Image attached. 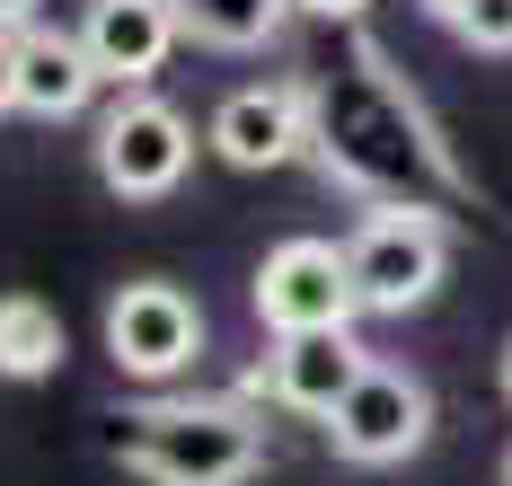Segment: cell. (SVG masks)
Returning <instances> with one entry per match:
<instances>
[{
  "label": "cell",
  "instance_id": "obj_1",
  "mask_svg": "<svg viewBox=\"0 0 512 486\" xmlns=\"http://www.w3.org/2000/svg\"><path fill=\"white\" fill-rule=\"evenodd\" d=\"M124 460L151 486H248L265 460V433L239 407H151L133 416Z\"/></svg>",
  "mask_w": 512,
  "mask_h": 486
},
{
  "label": "cell",
  "instance_id": "obj_2",
  "mask_svg": "<svg viewBox=\"0 0 512 486\" xmlns=\"http://www.w3.org/2000/svg\"><path fill=\"white\" fill-rule=\"evenodd\" d=\"M345 274H354V301H362V310L407 319V310H424V301L442 292V274H451V239H442V221H433V213H380V221H362V230H354Z\"/></svg>",
  "mask_w": 512,
  "mask_h": 486
},
{
  "label": "cell",
  "instance_id": "obj_3",
  "mask_svg": "<svg viewBox=\"0 0 512 486\" xmlns=\"http://www.w3.org/2000/svg\"><path fill=\"white\" fill-rule=\"evenodd\" d=\"M424 433H433V389L398 363H371V372L327 407V442H336V460H354V469H398L424 451Z\"/></svg>",
  "mask_w": 512,
  "mask_h": 486
},
{
  "label": "cell",
  "instance_id": "obj_4",
  "mask_svg": "<svg viewBox=\"0 0 512 486\" xmlns=\"http://www.w3.org/2000/svg\"><path fill=\"white\" fill-rule=\"evenodd\" d=\"M354 274H345V248L327 239H283L265 266H256V319L274 336L292 327H354Z\"/></svg>",
  "mask_w": 512,
  "mask_h": 486
},
{
  "label": "cell",
  "instance_id": "obj_5",
  "mask_svg": "<svg viewBox=\"0 0 512 486\" xmlns=\"http://www.w3.org/2000/svg\"><path fill=\"white\" fill-rule=\"evenodd\" d=\"M186 160H195V133H186V115L159 107V98H124V107L98 124V177L124 204L168 195V186L186 177Z\"/></svg>",
  "mask_w": 512,
  "mask_h": 486
},
{
  "label": "cell",
  "instance_id": "obj_6",
  "mask_svg": "<svg viewBox=\"0 0 512 486\" xmlns=\"http://www.w3.org/2000/svg\"><path fill=\"white\" fill-rule=\"evenodd\" d=\"M195 345H204V310L177 283H124L106 301V354H115V372L168 380V372L195 363Z\"/></svg>",
  "mask_w": 512,
  "mask_h": 486
},
{
  "label": "cell",
  "instance_id": "obj_7",
  "mask_svg": "<svg viewBox=\"0 0 512 486\" xmlns=\"http://www.w3.org/2000/svg\"><path fill=\"white\" fill-rule=\"evenodd\" d=\"M362 372H371V354L354 345V327H292V336H274V354H265V389H274L283 407H301V416H327Z\"/></svg>",
  "mask_w": 512,
  "mask_h": 486
},
{
  "label": "cell",
  "instance_id": "obj_8",
  "mask_svg": "<svg viewBox=\"0 0 512 486\" xmlns=\"http://www.w3.org/2000/svg\"><path fill=\"white\" fill-rule=\"evenodd\" d=\"M80 45L98 62V80L142 89L159 62H168V45H177V9H168V0H98L89 27H80Z\"/></svg>",
  "mask_w": 512,
  "mask_h": 486
},
{
  "label": "cell",
  "instance_id": "obj_9",
  "mask_svg": "<svg viewBox=\"0 0 512 486\" xmlns=\"http://www.w3.org/2000/svg\"><path fill=\"white\" fill-rule=\"evenodd\" d=\"M212 151L230 168H283L301 151V98L292 89H230L212 107Z\"/></svg>",
  "mask_w": 512,
  "mask_h": 486
},
{
  "label": "cell",
  "instance_id": "obj_10",
  "mask_svg": "<svg viewBox=\"0 0 512 486\" xmlns=\"http://www.w3.org/2000/svg\"><path fill=\"white\" fill-rule=\"evenodd\" d=\"M89 89H98V62L80 36H62V27H27L18 36V107L62 124V115L89 107Z\"/></svg>",
  "mask_w": 512,
  "mask_h": 486
},
{
  "label": "cell",
  "instance_id": "obj_11",
  "mask_svg": "<svg viewBox=\"0 0 512 486\" xmlns=\"http://www.w3.org/2000/svg\"><path fill=\"white\" fill-rule=\"evenodd\" d=\"M177 9V36H195L212 54H248V45H274L292 0H168Z\"/></svg>",
  "mask_w": 512,
  "mask_h": 486
},
{
  "label": "cell",
  "instance_id": "obj_12",
  "mask_svg": "<svg viewBox=\"0 0 512 486\" xmlns=\"http://www.w3.org/2000/svg\"><path fill=\"white\" fill-rule=\"evenodd\" d=\"M62 363V319L36 292H0V380H45Z\"/></svg>",
  "mask_w": 512,
  "mask_h": 486
},
{
  "label": "cell",
  "instance_id": "obj_13",
  "mask_svg": "<svg viewBox=\"0 0 512 486\" xmlns=\"http://www.w3.org/2000/svg\"><path fill=\"white\" fill-rule=\"evenodd\" d=\"M460 36L477 45V54H512V0H468Z\"/></svg>",
  "mask_w": 512,
  "mask_h": 486
},
{
  "label": "cell",
  "instance_id": "obj_14",
  "mask_svg": "<svg viewBox=\"0 0 512 486\" xmlns=\"http://www.w3.org/2000/svg\"><path fill=\"white\" fill-rule=\"evenodd\" d=\"M18 107V36H0V115Z\"/></svg>",
  "mask_w": 512,
  "mask_h": 486
},
{
  "label": "cell",
  "instance_id": "obj_15",
  "mask_svg": "<svg viewBox=\"0 0 512 486\" xmlns=\"http://www.w3.org/2000/svg\"><path fill=\"white\" fill-rule=\"evenodd\" d=\"M292 9H309V18H354V9H371V0H292Z\"/></svg>",
  "mask_w": 512,
  "mask_h": 486
},
{
  "label": "cell",
  "instance_id": "obj_16",
  "mask_svg": "<svg viewBox=\"0 0 512 486\" xmlns=\"http://www.w3.org/2000/svg\"><path fill=\"white\" fill-rule=\"evenodd\" d=\"M27 18H36V0H0V36H18Z\"/></svg>",
  "mask_w": 512,
  "mask_h": 486
},
{
  "label": "cell",
  "instance_id": "obj_17",
  "mask_svg": "<svg viewBox=\"0 0 512 486\" xmlns=\"http://www.w3.org/2000/svg\"><path fill=\"white\" fill-rule=\"evenodd\" d=\"M424 18H442V27H460V18H468V0H424Z\"/></svg>",
  "mask_w": 512,
  "mask_h": 486
},
{
  "label": "cell",
  "instance_id": "obj_18",
  "mask_svg": "<svg viewBox=\"0 0 512 486\" xmlns=\"http://www.w3.org/2000/svg\"><path fill=\"white\" fill-rule=\"evenodd\" d=\"M504 398H512V354H504Z\"/></svg>",
  "mask_w": 512,
  "mask_h": 486
},
{
  "label": "cell",
  "instance_id": "obj_19",
  "mask_svg": "<svg viewBox=\"0 0 512 486\" xmlns=\"http://www.w3.org/2000/svg\"><path fill=\"white\" fill-rule=\"evenodd\" d=\"M504 486H512V451H504Z\"/></svg>",
  "mask_w": 512,
  "mask_h": 486
}]
</instances>
